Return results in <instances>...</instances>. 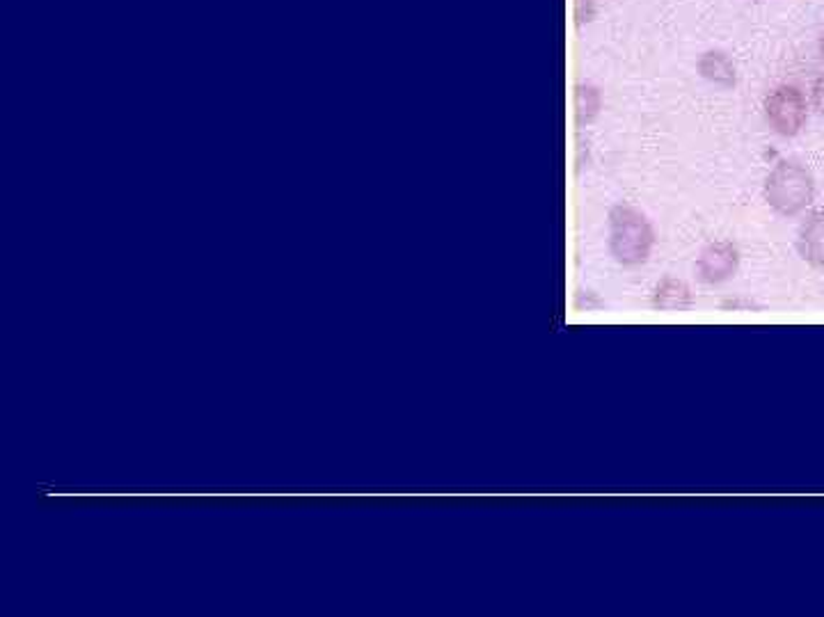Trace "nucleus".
Listing matches in <instances>:
<instances>
[{
  "label": "nucleus",
  "instance_id": "nucleus-1",
  "mask_svg": "<svg viewBox=\"0 0 824 617\" xmlns=\"http://www.w3.org/2000/svg\"><path fill=\"white\" fill-rule=\"evenodd\" d=\"M763 197L777 216L797 218L815 199V178L802 163L779 161L765 176Z\"/></svg>",
  "mask_w": 824,
  "mask_h": 617
},
{
  "label": "nucleus",
  "instance_id": "nucleus-2",
  "mask_svg": "<svg viewBox=\"0 0 824 617\" xmlns=\"http://www.w3.org/2000/svg\"><path fill=\"white\" fill-rule=\"evenodd\" d=\"M655 245V231L648 218L635 206L618 203L610 211V252L614 259L635 268L648 261Z\"/></svg>",
  "mask_w": 824,
  "mask_h": 617
},
{
  "label": "nucleus",
  "instance_id": "nucleus-12",
  "mask_svg": "<svg viewBox=\"0 0 824 617\" xmlns=\"http://www.w3.org/2000/svg\"><path fill=\"white\" fill-rule=\"evenodd\" d=\"M752 3H765V0H752Z\"/></svg>",
  "mask_w": 824,
  "mask_h": 617
},
{
  "label": "nucleus",
  "instance_id": "nucleus-6",
  "mask_svg": "<svg viewBox=\"0 0 824 617\" xmlns=\"http://www.w3.org/2000/svg\"><path fill=\"white\" fill-rule=\"evenodd\" d=\"M797 249L813 268H824V211L811 213L799 226Z\"/></svg>",
  "mask_w": 824,
  "mask_h": 617
},
{
  "label": "nucleus",
  "instance_id": "nucleus-10",
  "mask_svg": "<svg viewBox=\"0 0 824 617\" xmlns=\"http://www.w3.org/2000/svg\"><path fill=\"white\" fill-rule=\"evenodd\" d=\"M811 106L824 119V75H817L811 85Z\"/></svg>",
  "mask_w": 824,
  "mask_h": 617
},
{
  "label": "nucleus",
  "instance_id": "nucleus-4",
  "mask_svg": "<svg viewBox=\"0 0 824 617\" xmlns=\"http://www.w3.org/2000/svg\"><path fill=\"white\" fill-rule=\"evenodd\" d=\"M740 268V252L729 241H715L706 245L696 259V277L704 284H723Z\"/></svg>",
  "mask_w": 824,
  "mask_h": 617
},
{
  "label": "nucleus",
  "instance_id": "nucleus-5",
  "mask_svg": "<svg viewBox=\"0 0 824 617\" xmlns=\"http://www.w3.org/2000/svg\"><path fill=\"white\" fill-rule=\"evenodd\" d=\"M696 71L704 81H708L717 88L733 90L738 85V67L731 60V56L723 54V50L712 48V50H706V54L698 56Z\"/></svg>",
  "mask_w": 824,
  "mask_h": 617
},
{
  "label": "nucleus",
  "instance_id": "nucleus-3",
  "mask_svg": "<svg viewBox=\"0 0 824 617\" xmlns=\"http://www.w3.org/2000/svg\"><path fill=\"white\" fill-rule=\"evenodd\" d=\"M763 110L774 133L781 138H794L802 133V128L806 126L809 101L799 88L779 85L765 96Z\"/></svg>",
  "mask_w": 824,
  "mask_h": 617
},
{
  "label": "nucleus",
  "instance_id": "nucleus-7",
  "mask_svg": "<svg viewBox=\"0 0 824 617\" xmlns=\"http://www.w3.org/2000/svg\"><path fill=\"white\" fill-rule=\"evenodd\" d=\"M694 304V293L683 279L666 277L653 291V306L660 312H687Z\"/></svg>",
  "mask_w": 824,
  "mask_h": 617
},
{
  "label": "nucleus",
  "instance_id": "nucleus-8",
  "mask_svg": "<svg viewBox=\"0 0 824 617\" xmlns=\"http://www.w3.org/2000/svg\"><path fill=\"white\" fill-rule=\"evenodd\" d=\"M572 108H576L578 126H587L595 121V117L603 110V92L593 83L576 85V96H572Z\"/></svg>",
  "mask_w": 824,
  "mask_h": 617
},
{
  "label": "nucleus",
  "instance_id": "nucleus-9",
  "mask_svg": "<svg viewBox=\"0 0 824 617\" xmlns=\"http://www.w3.org/2000/svg\"><path fill=\"white\" fill-rule=\"evenodd\" d=\"M597 16V0H572V19H576V28L589 25Z\"/></svg>",
  "mask_w": 824,
  "mask_h": 617
},
{
  "label": "nucleus",
  "instance_id": "nucleus-11",
  "mask_svg": "<svg viewBox=\"0 0 824 617\" xmlns=\"http://www.w3.org/2000/svg\"><path fill=\"white\" fill-rule=\"evenodd\" d=\"M820 56H822V60H824V28H822V33H820Z\"/></svg>",
  "mask_w": 824,
  "mask_h": 617
}]
</instances>
